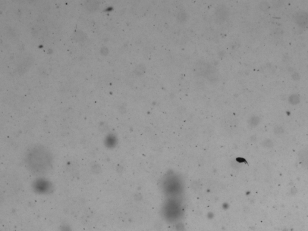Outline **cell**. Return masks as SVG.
<instances>
[{"label":"cell","instance_id":"obj_1","mask_svg":"<svg viewBox=\"0 0 308 231\" xmlns=\"http://www.w3.org/2000/svg\"><path fill=\"white\" fill-rule=\"evenodd\" d=\"M27 160L31 169L39 173H43L51 164L48 153L43 149H33L28 154Z\"/></svg>","mask_w":308,"mask_h":231},{"label":"cell","instance_id":"obj_2","mask_svg":"<svg viewBox=\"0 0 308 231\" xmlns=\"http://www.w3.org/2000/svg\"><path fill=\"white\" fill-rule=\"evenodd\" d=\"M295 20L298 26L308 27V15L304 12H298L295 15Z\"/></svg>","mask_w":308,"mask_h":231}]
</instances>
